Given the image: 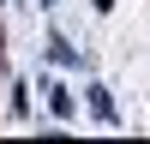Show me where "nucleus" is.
I'll return each instance as SVG.
<instances>
[{
  "label": "nucleus",
  "instance_id": "f03ea898",
  "mask_svg": "<svg viewBox=\"0 0 150 144\" xmlns=\"http://www.w3.org/2000/svg\"><path fill=\"white\" fill-rule=\"evenodd\" d=\"M48 60H54V66H84V60H78V48H72L66 36H48Z\"/></svg>",
  "mask_w": 150,
  "mask_h": 144
},
{
  "label": "nucleus",
  "instance_id": "7ed1b4c3",
  "mask_svg": "<svg viewBox=\"0 0 150 144\" xmlns=\"http://www.w3.org/2000/svg\"><path fill=\"white\" fill-rule=\"evenodd\" d=\"M48 108H54V120H72V96L60 90V84H54V90H48Z\"/></svg>",
  "mask_w": 150,
  "mask_h": 144
},
{
  "label": "nucleus",
  "instance_id": "20e7f679",
  "mask_svg": "<svg viewBox=\"0 0 150 144\" xmlns=\"http://www.w3.org/2000/svg\"><path fill=\"white\" fill-rule=\"evenodd\" d=\"M12 114H18V120L30 114V90H24V84H12Z\"/></svg>",
  "mask_w": 150,
  "mask_h": 144
},
{
  "label": "nucleus",
  "instance_id": "39448f33",
  "mask_svg": "<svg viewBox=\"0 0 150 144\" xmlns=\"http://www.w3.org/2000/svg\"><path fill=\"white\" fill-rule=\"evenodd\" d=\"M42 6H54V0H42Z\"/></svg>",
  "mask_w": 150,
  "mask_h": 144
},
{
  "label": "nucleus",
  "instance_id": "f257e3e1",
  "mask_svg": "<svg viewBox=\"0 0 150 144\" xmlns=\"http://www.w3.org/2000/svg\"><path fill=\"white\" fill-rule=\"evenodd\" d=\"M90 114L102 120V126H120V108H114V96H108L102 84H90Z\"/></svg>",
  "mask_w": 150,
  "mask_h": 144
}]
</instances>
